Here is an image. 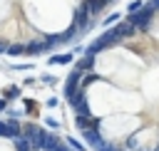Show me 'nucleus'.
<instances>
[{"instance_id": "nucleus-4", "label": "nucleus", "mask_w": 159, "mask_h": 151, "mask_svg": "<svg viewBox=\"0 0 159 151\" xmlns=\"http://www.w3.org/2000/svg\"><path fill=\"white\" fill-rule=\"evenodd\" d=\"M55 45L50 40H42V42H32V45H25V54H42L47 50H52Z\"/></svg>"}, {"instance_id": "nucleus-17", "label": "nucleus", "mask_w": 159, "mask_h": 151, "mask_svg": "<svg viewBox=\"0 0 159 151\" xmlns=\"http://www.w3.org/2000/svg\"><path fill=\"white\" fill-rule=\"evenodd\" d=\"M149 5H152V7H154V10H157V7H159V0H152V2H149Z\"/></svg>"}, {"instance_id": "nucleus-6", "label": "nucleus", "mask_w": 159, "mask_h": 151, "mask_svg": "<svg viewBox=\"0 0 159 151\" xmlns=\"http://www.w3.org/2000/svg\"><path fill=\"white\" fill-rule=\"evenodd\" d=\"M77 126H80V131H84V129H99V119L92 116V114H87V116H77Z\"/></svg>"}, {"instance_id": "nucleus-3", "label": "nucleus", "mask_w": 159, "mask_h": 151, "mask_svg": "<svg viewBox=\"0 0 159 151\" xmlns=\"http://www.w3.org/2000/svg\"><path fill=\"white\" fill-rule=\"evenodd\" d=\"M0 136H7V139H20L22 136V124L10 119V121H0Z\"/></svg>"}, {"instance_id": "nucleus-1", "label": "nucleus", "mask_w": 159, "mask_h": 151, "mask_svg": "<svg viewBox=\"0 0 159 151\" xmlns=\"http://www.w3.org/2000/svg\"><path fill=\"white\" fill-rule=\"evenodd\" d=\"M47 136H50V134H47L45 129H40L37 124H25V126H22V139H27L35 151H45V149H47Z\"/></svg>"}, {"instance_id": "nucleus-9", "label": "nucleus", "mask_w": 159, "mask_h": 151, "mask_svg": "<svg viewBox=\"0 0 159 151\" xmlns=\"http://www.w3.org/2000/svg\"><path fill=\"white\" fill-rule=\"evenodd\" d=\"M97 79H99V77H97L94 72H89V74H82V89H87V87H89L92 82H97Z\"/></svg>"}, {"instance_id": "nucleus-12", "label": "nucleus", "mask_w": 159, "mask_h": 151, "mask_svg": "<svg viewBox=\"0 0 159 151\" xmlns=\"http://www.w3.org/2000/svg\"><path fill=\"white\" fill-rule=\"evenodd\" d=\"M67 144H70V149H72V151H84V146H82L77 139H72V136L67 139Z\"/></svg>"}, {"instance_id": "nucleus-11", "label": "nucleus", "mask_w": 159, "mask_h": 151, "mask_svg": "<svg viewBox=\"0 0 159 151\" xmlns=\"http://www.w3.org/2000/svg\"><path fill=\"white\" fill-rule=\"evenodd\" d=\"M5 52H7V54H12V57H15V54H25V47H22V45H12V47H7V50H5Z\"/></svg>"}, {"instance_id": "nucleus-14", "label": "nucleus", "mask_w": 159, "mask_h": 151, "mask_svg": "<svg viewBox=\"0 0 159 151\" xmlns=\"http://www.w3.org/2000/svg\"><path fill=\"white\" fill-rule=\"evenodd\" d=\"M142 5H144L142 0H134V2L129 5V15H134V12H139V10H142Z\"/></svg>"}, {"instance_id": "nucleus-2", "label": "nucleus", "mask_w": 159, "mask_h": 151, "mask_svg": "<svg viewBox=\"0 0 159 151\" xmlns=\"http://www.w3.org/2000/svg\"><path fill=\"white\" fill-rule=\"evenodd\" d=\"M152 15H154V7L149 5V7H142L139 12L129 15V17H127V22H129L134 30H137V27H139V30H144V27H149V22H152Z\"/></svg>"}, {"instance_id": "nucleus-8", "label": "nucleus", "mask_w": 159, "mask_h": 151, "mask_svg": "<svg viewBox=\"0 0 159 151\" xmlns=\"http://www.w3.org/2000/svg\"><path fill=\"white\" fill-rule=\"evenodd\" d=\"M119 37H127V35H134V27L129 25V22H122V25H117V27H112Z\"/></svg>"}, {"instance_id": "nucleus-16", "label": "nucleus", "mask_w": 159, "mask_h": 151, "mask_svg": "<svg viewBox=\"0 0 159 151\" xmlns=\"http://www.w3.org/2000/svg\"><path fill=\"white\" fill-rule=\"evenodd\" d=\"M7 109V99H0V111H5Z\"/></svg>"}, {"instance_id": "nucleus-13", "label": "nucleus", "mask_w": 159, "mask_h": 151, "mask_svg": "<svg viewBox=\"0 0 159 151\" xmlns=\"http://www.w3.org/2000/svg\"><path fill=\"white\" fill-rule=\"evenodd\" d=\"M17 97H20V89H17V87H10V89L5 92V99H17Z\"/></svg>"}, {"instance_id": "nucleus-10", "label": "nucleus", "mask_w": 159, "mask_h": 151, "mask_svg": "<svg viewBox=\"0 0 159 151\" xmlns=\"http://www.w3.org/2000/svg\"><path fill=\"white\" fill-rule=\"evenodd\" d=\"M62 62H72V57L70 54H55V57H50V64H62Z\"/></svg>"}, {"instance_id": "nucleus-15", "label": "nucleus", "mask_w": 159, "mask_h": 151, "mask_svg": "<svg viewBox=\"0 0 159 151\" xmlns=\"http://www.w3.org/2000/svg\"><path fill=\"white\" fill-rule=\"evenodd\" d=\"M42 82H45V84H55V82H57V77H52V74H45V77H42Z\"/></svg>"}, {"instance_id": "nucleus-7", "label": "nucleus", "mask_w": 159, "mask_h": 151, "mask_svg": "<svg viewBox=\"0 0 159 151\" xmlns=\"http://www.w3.org/2000/svg\"><path fill=\"white\" fill-rule=\"evenodd\" d=\"M75 69H77V72H92V69H94V54L87 52V54L75 64Z\"/></svg>"}, {"instance_id": "nucleus-5", "label": "nucleus", "mask_w": 159, "mask_h": 151, "mask_svg": "<svg viewBox=\"0 0 159 151\" xmlns=\"http://www.w3.org/2000/svg\"><path fill=\"white\" fill-rule=\"evenodd\" d=\"M82 136H84V141H87L89 146H94L97 151L104 146V141H102V136L97 134V129H84V131H82Z\"/></svg>"}]
</instances>
